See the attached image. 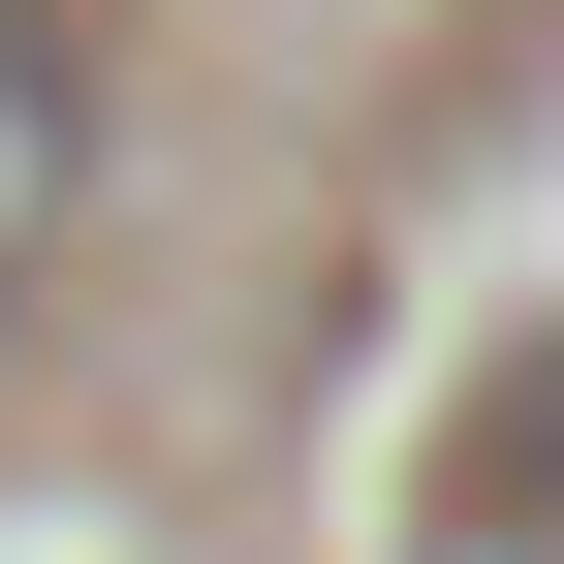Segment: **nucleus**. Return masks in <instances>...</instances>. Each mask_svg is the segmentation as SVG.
<instances>
[{"label": "nucleus", "mask_w": 564, "mask_h": 564, "mask_svg": "<svg viewBox=\"0 0 564 564\" xmlns=\"http://www.w3.org/2000/svg\"><path fill=\"white\" fill-rule=\"evenodd\" d=\"M63 188H95V32H63V0H0V282L63 251Z\"/></svg>", "instance_id": "1"}]
</instances>
